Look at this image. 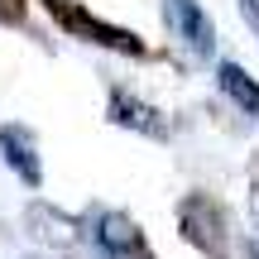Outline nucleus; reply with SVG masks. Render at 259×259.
I'll list each match as a JSON object with an SVG mask.
<instances>
[{"mask_svg":"<svg viewBox=\"0 0 259 259\" xmlns=\"http://www.w3.org/2000/svg\"><path fill=\"white\" fill-rule=\"evenodd\" d=\"M178 231H183L187 245H197L206 259H226L231 254V226H226V211L216 197L206 192H187L178 202Z\"/></svg>","mask_w":259,"mask_h":259,"instance_id":"obj_1","label":"nucleus"},{"mask_svg":"<svg viewBox=\"0 0 259 259\" xmlns=\"http://www.w3.org/2000/svg\"><path fill=\"white\" fill-rule=\"evenodd\" d=\"M92 240L106 259H149L144 235L125 211H96L92 216Z\"/></svg>","mask_w":259,"mask_h":259,"instance_id":"obj_2","label":"nucleus"},{"mask_svg":"<svg viewBox=\"0 0 259 259\" xmlns=\"http://www.w3.org/2000/svg\"><path fill=\"white\" fill-rule=\"evenodd\" d=\"M24 19V0H0V24H19Z\"/></svg>","mask_w":259,"mask_h":259,"instance_id":"obj_7","label":"nucleus"},{"mask_svg":"<svg viewBox=\"0 0 259 259\" xmlns=\"http://www.w3.org/2000/svg\"><path fill=\"white\" fill-rule=\"evenodd\" d=\"M111 120L125 125V130H139V135H149V139H168L163 115H158L149 101H135L125 87H115V92H111Z\"/></svg>","mask_w":259,"mask_h":259,"instance_id":"obj_4","label":"nucleus"},{"mask_svg":"<svg viewBox=\"0 0 259 259\" xmlns=\"http://www.w3.org/2000/svg\"><path fill=\"white\" fill-rule=\"evenodd\" d=\"M250 259H259V231L250 235Z\"/></svg>","mask_w":259,"mask_h":259,"instance_id":"obj_9","label":"nucleus"},{"mask_svg":"<svg viewBox=\"0 0 259 259\" xmlns=\"http://www.w3.org/2000/svg\"><path fill=\"white\" fill-rule=\"evenodd\" d=\"M168 24L178 29V38H183L197 58L216 53V29H211V19H206V10L197 5V0H168Z\"/></svg>","mask_w":259,"mask_h":259,"instance_id":"obj_3","label":"nucleus"},{"mask_svg":"<svg viewBox=\"0 0 259 259\" xmlns=\"http://www.w3.org/2000/svg\"><path fill=\"white\" fill-rule=\"evenodd\" d=\"M216 87H221L245 115H254V120H259V82L245 72L240 63H216Z\"/></svg>","mask_w":259,"mask_h":259,"instance_id":"obj_6","label":"nucleus"},{"mask_svg":"<svg viewBox=\"0 0 259 259\" xmlns=\"http://www.w3.org/2000/svg\"><path fill=\"white\" fill-rule=\"evenodd\" d=\"M235 5H240V19L254 29V38H259V0H235Z\"/></svg>","mask_w":259,"mask_h":259,"instance_id":"obj_8","label":"nucleus"},{"mask_svg":"<svg viewBox=\"0 0 259 259\" xmlns=\"http://www.w3.org/2000/svg\"><path fill=\"white\" fill-rule=\"evenodd\" d=\"M0 149H5V163L24 178L29 187L44 183V168H38V154H34V135L24 125H0Z\"/></svg>","mask_w":259,"mask_h":259,"instance_id":"obj_5","label":"nucleus"}]
</instances>
